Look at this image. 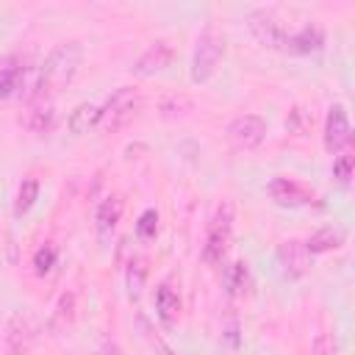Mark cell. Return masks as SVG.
Instances as JSON below:
<instances>
[{
    "label": "cell",
    "instance_id": "cell-7",
    "mask_svg": "<svg viewBox=\"0 0 355 355\" xmlns=\"http://www.w3.org/2000/svg\"><path fill=\"white\" fill-rule=\"evenodd\" d=\"M349 141H352V128H349L347 111L341 103H336L330 105L327 119H324V147L330 153H341L344 147H349Z\"/></svg>",
    "mask_w": 355,
    "mask_h": 355
},
{
    "label": "cell",
    "instance_id": "cell-13",
    "mask_svg": "<svg viewBox=\"0 0 355 355\" xmlns=\"http://www.w3.org/2000/svg\"><path fill=\"white\" fill-rule=\"evenodd\" d=\"M169 61H172V47H169V42L158 39V42H153V44L133 61L130 72L139 75V78H147V75H155L158 69L169 67Z\"/></svg>",
    "mask_w": 355,
    "mask_h": 355
},
{
    "label": "cell",
    "instance_id": "cell-2",
    "mask_svg": "<svg viewBox=\"0 0 355 355\" xmlns=\"http://www.w3.org/2000/svg\"><path fill=\"white\" fill-rule=\"evenodd\" d=\"M233 239V202L222 200L211 219H208V230H205V244H202V261L208 263H222V258L227 255Z\"/></svg>",
    "mask_w": 355,
    "mask_h": 355
},
{
    "label": "cell",
    "instance_id": "cell-9",
    "mask_svg": "<svg viewBox=\"0 0 355 355\" xmlns=\"http://www.w3.org/2000/svg\"><path fill=\"white\" fill-rule=\"evenodd\" d=\"M19 122L31 130V133H47L55 122V108H53V97H31Z\"/></svg>",
    "mask_w": 355,
    "mask_h": 355
},
{
    "label": "cell",
    "instance_id": "cell-4",
    "mask_svg": "<svg viewBox=\"0 0 355 355\" xmlns=\"http://www.w3.org/2000/svg\"><path fill=\"white\" fill-rule=\"evenodd\" d=\"M139 103H141V100H139L136 89L119 86V89L105 100V105L100 108V125H103V130H105V133H114V130L125 128V125L136 116Z\"/></svg>",
    "mask_w": 355,
    "mask_h": 355
},
{
    "label": "cell",
    "instance_id": "cell-16",
    "mask_svg": "<svg viewBox=\"0 0 355 355\" xmlns=\"http://www.w3.org/2000/svg\"><path fill=\"white\" fill-rule=\"evenodd\" d=\"M122 200L116 197V194H111V197H105L100 205H97V214H94V222H97V230H100V236H108L114 227H116V222H119V216H122Z\"/></svg>",
    "mask_w": 355,
    "mask_h": 355
},
{
    "label": "cell",
    "instance_id": "cell-17",
    "mask_svg": "<svg viewBox=\"0 0 355 355\" xmlns=\"http://www.w3.org/2000/svg\"><path fill=\"white\" fill-rule=\"evenodd\" d=\"M155 311H158L161 322H166V324H172L178 319L180 297H178V291H172V286H166V283L158 286V291H155Z\"/></svg>",
    "mask_w": 355,
    "mask_h": 355
},
{
    "label": "cell",
    "instance_id": "cell-19",
    "mask_svg": "<svg viewBox=\"0 0 355 355\" xmlns=\"http://www.w3.org/2000/svg\"><path fill=\"white\" fill-rule=\"evenodd\" d=\"M72 316H75V294L72 291H64L55 302V311L50 316V330L58 333V330H67L72 324Z\"/></svg>",
    "mask_w": 355,
    "mask_h": 355
},
{
    "label": "cell",
    "instance_id": "cell-18",
    "mask_svg": "<svg viewBox=\"0 0 355 355\" xmlns=\"http://www.w3.org/2000/svg\"><path fill=\"white\" fill-rule=\"evenodd\" d=\"M247 288H250V269H247V263L244 261L230 263L225 269V291L230 297H241V294H247Z\"/></svg>",
    "mask_w": 355,
    "mask_h": 355
},
{
    "label": "cell",
    "instance_id": "cell-26",
    "mask_svg": "<svg viewBox=\"0 0 355 355\" xmlns=\"http://www.w3.org/2000/svg\"><path fill=\"white\" fill-rule=\"evenodd\" d=\"M155 230H158V211H155V208H147V211L139 216V222H136V233H139L141 239H153Z\"/></svg>",
    "mask_w": 355,
    "mask_h": 355
},
{
    "label": "cell",
    "instance_id": "cell-5",
    "mask_svg": "<svg viewBox=\"0 0 355 355\" xmlns=\"http://www.w3.org/2000/svg\"><path fill=\"white\" fill-rule=\"evenodd\" d=\"M247 28H250V33H252L263 47L283 53L286 39H288V31L280 25V19L275 17V11H269V8L252 11V14L247 17Z\"/></svg>",
    "mask_w": 355,
    "mask_h": 355
},
{
    "label": "cell",
    "instance_id": "cell-3",
    "mask_svg": "<svg viewBox=\"0 0 355 355\" xmlns=\"http://www.w3.org/2000/svg\"><path fill=\"white\" fill-rule=\"evenodd\" d=\"M225 55V39L214 31V28H205L197 39V47H194V58H191V80L194 83H205L214 72H216V64L219 58Z\"/></svg>",
    "mask_w": 355,
    "mask_h": 355
},
{
    "label": "cell",
    "instance_id": "cell-10",
    "mask_svg": "<svg viewBox=\"0 0 355 355\" xmlns=\"http://www.w3.org/2000/svg\"><path fill=\"white\" fill-rule=\"evenodd\" d=\"M277 263L283 269L286 277H302L311 266V255L305 250V241L300 239H288L277 247Z\"/></svg>",
    "mask_w": 355,
    "mask_h": 355
},
{
    "label": "cell",
    "instance_id": "cell-6",
    "mask_svg": "<svg viewBox=\"0 0 355 355\" xmlns=\"http://www.w3.org/2000/svg\"><path fill=\"white\" fill-rule=\"evenodd\" d=\"M227 139L236 150H255L266 139V122L258 114H241L227 125Z\"/></svg>",
    "mask_w": 355,
    "mask_h": 355
},
{
    "label": "cell",
    "instance_id": "cell-12",
    "mask_svg": "<svg viewBox=\"0 0 355 355\" xmlns=\"http://www.w3.org/2000/svg\"><path fill=\"white\" fill-rule=\"evenodd\" d=\"M322 47H324V31H322V25L308 22V25H302L300 31L288 33L283 53H291V55H308V53H316V50H322Z\"/></svg>",
    "mask_w": 355,
    "mask_h": 355
},
{
    "label": "cell",
    "instance_id": "cell-25",
    "mask_svg": "<svg viewBox=\"0 0 355 355\" xmlns=\"http://www.w3.org/2000/svg\"><path fill=\"white\" fill-rule=\"evenodd\" d=\"M55 258H58V252H55L53 244L39 247L36 255H33V269H36V275H47V272L55 266Z\"/></svg>",
    "mask_w": 355,
    "mask_h": 355
},
{
    "label": "cell",
    "instance_id": "cell-23",
    "mask_svg": "<svg viewBox=\"0 0 355 355\" xmlns=\"http://www.w3.org/2000/svg\"><path fill=\"white\" fill-rule=\"evenodd\" d=\"M36 197H39V180H36V178H25V180L19 183V191H17L14 214H17V216H22L25 211H31V208H33V202H36Z\"/></svg>",
    "mask_w": 355,
    "mask_h": 355
},
{
    "label": "cell",
    "instance_id": "cell-24",
    "mask_svg": "<svg viewBox=\"0 0 355 355\" xmlns=\"http://www.w3.org/2000/svg\"><path fill=\"white\" fill-rule=\"evenodd\" d=\"M352 169H355V155H352V153H341V155L333 161V178H336L341 186H349Z\"/></svg>",
    "mask_w": 355,
    "mask_h": 355
},
{
    "label": "cell",
    "instance_id": "cell-20",
    "mask_svg": "<svg viewBox=\"0 0 355 355\" xmlns=\"http://www.w3.org/2000/svg\"><path fill=\"white\" fill-rule=\"evenodd\" d=\"M158 111H161L164 119H178V116H186L191 111V100L186 94L172 92V94H164L158 100Z\"/></svg>",
    "mask_w": 355,
    "mask_h": 355
},
{
    "label": "cell",
    "instance_id": "cell-22",
    "mask_svg": "<svg viewBox=\"0 0 355 355\" xmlns=\"http://www.w3.org/2000/svg\"><path fill=\"white\" fill-rule=\"evenodd\" d=\"M311 128H313V114L308 108H302V105H294L288 111V116H286V130L294 133V136H308Z\"/></svg>",
    "mask_w": 355,
    "mask_h": 355
},
{
    "label": "cell",
    "instance_id": "cell-14",
    "mask_svg": "<svg viewBox=\"0 0 355 355\" xmlns=\"http://www.w3.org/2000/svg\"><path fill=\"white\" fill-rule=\"evenodd\" d=\"M344 239H347L344 227H338V225H327V227H319L313 236H308L305 250H308V255L330 252V250H338V247L344 244Z\"/></svg>",
    "mask_w": 355,
    "mask_h": 355
},
{
    "label": "cell",
    "instance_id": "cell-21",
    "mask_svg": "<svg viewBox=\"0 0 355 355\" xmlns=\"http://www.w3.org/2000/svg\"><path fill=\"white\" fill-rule=\"evenodd\" d=\"M147 272H150V266H147V258L144 255H136V258H130V263H128V291H130V297H139L141 294V288H144V280H147Z\"/></svg>",
    "mask_w": 355,
    "mask_h": 355
},
{
    "label": "cell",
    "instance_id": "cell-1",
    "mask_svg": "<svg viewBox=\"0 0 355 355\" xmlns=\"http://www.w3.org/2000/svg\"><path fill=\"white\" fill-rule=\"evenodd\" d=\"M80 58H83V50H80L78 42H64V44H58V47L44 58V64L39 67L36 94H39V97H53V94L61 92L64 86H69L72 78L78 75ZM36 94H33V97H36Z\"/></svg>",
    "mask_w": 355,
    "mask_h": 355
},
{
    "label": "cell",
    "instance_id": "cell-11",
    "mask_svg": "<svg viewBox=\"0 0 355 355\" xmlns=\"http://www.w3.org/2000/svg\"><path fill=\"white\" fill-rule=\"evenodd\" d=\"M33 319L25 311H17L8 319V330H6V341H8V352L11 355H28L31 344H33Z\"/></svg>",
    "mask_w": 355,
    "mask_h": 355
},
{
    "label": "cell",
    "instance_id": "cell-8",
    "mask_svg": "<svg viewBox=\"0 0 355 355\" xmlns=\"http://www.w3.org/2000/svg\"><path fill=\"white\" fill-rule=\"evenodd\" d=\"M269 197L283 208H300V205H311L316 200V194L308 186H302L291 178H275L269 183Z\"/></svg>",
    "mask_w": 355,
    "mask_h": 355
},
{
    "label": "cell",
    "instance_id": "cell-15",
    "mask_svg": "<svg viewBox=\"0 0 355 355\" xmlns=\"http://www.w3.org/2000/svg\"><path fill=\"white\" fill-rule=\"evenodd\" d=\"M67 125H69V130H72L75 136L89 133L94 125H100V105H94V103H80V105H75V111L69 114Z\"/></svg>",
    "mask_w": 355,
    "mask_h": 355
}]
</instances>
